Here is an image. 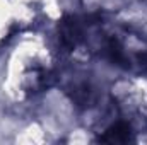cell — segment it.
Segmentation results:
<instances>
[{
    "label": "cell",
    "mask_w": 147,
    "mask_h": 145,
    "mask_svg": "<svg viewBox=\"0 0 147 145\" xmlns=\"http://www.w3.org/2000/svg\"><path fill=\"white\" fill-rule=\"evenodd\" d=\"M60 41L69 51L86 48L125 72H147V39L130 26L105 19L70 17L60 24Z\"/></svg>",
    "instance_id": "obj_1"
}]
</instances>
